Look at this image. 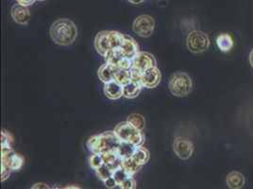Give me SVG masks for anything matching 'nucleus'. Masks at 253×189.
I'll use <instances>...</instances> for the list:
<instances>
[{
    "mask_svg": "<svg viewBox=\"0 0 253 189\" xmlns=\"http://www.w3.org/2000/svg\"><path fill=\"white\" fill-rule=\"evenodd\" d=\"M118 70H119L118 67H116L111 63H106L105 64L100 66V68L98 69L97 75H98L99 80L102 83L107 84V83L115 81V78H116V75Z\"/></svg>",
    "mask_w": 253,
    "mask_h": 189,
    "instance_id": "14",
    "label": "nucleus"
},
{
    "mask_svg": "<svg viewBox=\"0 0 253 189\" xmlns=\"http://www.w3.org/2000/svg\"><path fill=\"white\" fill-rule=\"evenodd\" d=\"M216 45L221 51H224V52L230 51L233 47L232 36L227 33L220 34L216 39Z\"/></svg>",
    "mask_w": 253,
    "mask_h": 189,
    "instance_id": "20",
    "label": "nucleus"
},
{
    "mask_svg": "<svg viewBox=\"0 0 253 189\" xmlns=\"http://www.w3.org/2000/svg\"><path fill=\"white\" fill-rule=\"evenodd\" d=\"M95 173L98 178L100 179L102 182H104L107 179L113 177L114 170H112L107 165L103 164L101 167L95 169Z\"/></svg>",
    "mask_w": 253,
    "mask_h": 189,
    "instance_id": "25",
    "label": "nucleus"
},
{
    "mask_svg": "<svg viewBox=\"0 0 253 189\" xmlns=\"http://www.w3.org/2000/svg\"><path fill=\"white\" fill-rule=\"evenodd\" d=\"M130 3H132V4H140V3H142L144 0H128Z\"/></svg>",
    "mask_w": 253,
    "mask_h": 189,
    "instance_id": "32",
    "label": "nucleus"
},
{
    "mask_svg": "<svg viewBox=\"0 0 253 189\" xmlns=\"http://www.w3.org/2000/svg\"><path fill=\"white\" fill-rule=\"evenodd\" d=\"M32 189H49V187L47 185H45V184H36V185H34L32 187Z\"/></svg>",
    "mask_w": 253,
    "mask_h": 189,
    "instance_id": "31",
    "label": "nucleus"
},
{
    "mask_svg": "<svg viewBox=\"0 0 253 189\" xmlns=\"http://www.w3.org/2000/svg\"><path fill=\"white\" fill-rule=\"evenodd\" d=\"M106 63H111L118 68L121 69H127L129 70L132 65V60L125 57L119 48L113 49L106 54L104 56Z\"/></svg>",
    "mask_w": 253,
    "mask_h": 189,
    "instance_id": "9",
    "label": "nucleus"
},
{
    "mask_svg": "<svg viewBox=\"0 0 253 189\" xmlns=\"http://www.w3.org/2000/svg\"><path fill=\"white\" fill-rule=\"evenodd\" d=\"M124 34L114 31H103L98 32L95 38V47L98 54L103 57L113 49L119 48Z\"/></svg>",
    "mask_w": 253,
    "mask_h": 189,
    "instance_id": "3",
    "label": "nucleus"
},
{
    "mask_svg": "<svg viewBox=\"0 0 253 189\" xmlns=\"http://www.w3.org/2000/svg\"><path fill=\"white\" fill-rule=\"evenodd\" d=\"M102 155H103V159H104V164L107 165L112 170L115 171L116 169L121 167L122 159L117 155L116 150L106 152Z\"/></svg>",
    "mask_w": 253,
    "mask_h": 189,
    "instance_id": "19",
    "label": "nucleus"
},
{
    "mask_svg": "<svg viewBox=\"0 0 253 189\" xmlns=\"http://www.w3.org/2000/svg\"><path fill=\"white\" fill-rule=\"evenodd\" d=\"M119 49L125 57L130 60H132L139 52V47L136 41L132 37L127 36L126 34H124Z\"/></svg>",
    "mask_w": 253,
    "mask_h": 189,
    "instance_id": "12",
    "label": "nucleus"
},
{
    "mask_svg": "<svg viewBox=\"0 0 253 189\" xmlns=\"http://www.w3.org/2000/svg\"><path fill=\"white\" fill-rule=\"evenodd\" d=\"M187 48L192 53H201L206 51L210 46L208 35L200 31L190 32L186 40Z\"/></svg>",
    "mask_w": 253,
    "mask_h": 189,
    "instance_id": "6",
    "label": "nucleus"
},
{
    "mask_svg": "<svg viewBox=\"0 0 253 189\" xmlns=\"http://www.w3.org/2000/svg\"><path fill=\"white\" fill-rule=\"evenodd\" d=\"M162 81V74L157 67H152L141 75V84L143 87L152 89L157 87Z\"/></svg>",
    "mask_w": 253,
    "mask_h": 189,
    "instance_id": "11",
    "label": "nucleus"
},
{
    "mask_svg": "<svg viewBox=\"0 0 253 189\" xmlns=\"http://www.w3.org/2000/svg\"><path fill=\"white\" fill-rule=\"evenodd\" d=\"M115 81L116 83H118L121 85H125V84H128L131 81V72L130 69H121L119 68V70L117 71L115 78Z\"/></svg>",
    "mask_w": 253,
    "mask_h": 189,
    "instance_id": "24",
    "label": "nucleus"
},
{
    "mask_svg": "<svg viewBox=\"0 0 253 189\" xmlns=\"http://www.w3.org/2000/svg\"><path fill=\"white\" fill-rule=\"evenodd\" d=\"M132 159L135 160L139 165L144 166L147 164L149 160V152L146 147H143L142 146H137L133 155Z\"/></svg>",
    "mask_w": 253,
    "mask_h": 189,
    "instance_id": "22",
    "label": "nucleus"
},
{
    "mask_svg": "<svg viewBox=\"0 0 253 189\" xmlns=\"http://www.w3.org/2000/svg\"><path fill=\"white\" fill-rule=\"evenodd\" d=\"M174 151L178 157L182 160L189 159L193 151H194V145L193 143L184 138H176L174 141Z\"/></svg>",
    "mask_w": 253,
    "mask_h": 189,
    "instance_id": "10",
    "label": "nucleus"
},
{
    "mask_svg": "<svg viewBox=\"0 0 253 189\" xmlns=\"http://www.w3.org/2000/svg\"><path fill=\"white\" fill-rule=\"evenodd\" d=\"M11 16L14 21L20 25H26L31 20V12L28 6H24L19 3L12 6Z\"/></svg>",
    "mask_w": 253,
    "mask_h": 189,
    "instance_id": "13",
    "label": "nucleus"
},
{
    "mask_svg": "<svg viewBox=\"0 0 253 189\" xmlns=\"http://www.w3.org/2000/svg\"><path fill=\"white\" fill-rule=\"evenodd\" d=\"M103 183L105 184V187L106 188H108V189H115V188H116V187L118 186L114 177H111V178L107 179V180L104 181Z\"/></svg>",
    "mask_w": 253,
    "mask_h": 189,
    "instance_id": "29",
    "label": "nucleus"
},
{
    "mask_svg": "<svg viewBox=\"0 0 253 189\" xmlns=\"http://www.w3.org/2000/svg\"><path fill=\"white\" fill-rule=\"evenodd\" d=\"M120 139L114 132H105L101 135L90 137L87 142L88 149L93 153L104 154L106 152L116 150L120 144Z\"/></svg>",
    "mask_w": 253,
    "mask_h": 189,
    "instance_id": "2",
    "label": "nucleus"
},
{
    "mask_svg": "<svg viewBox=\"0 0 253 189\" xmlns=\"http://www.w3.org/2000/svg\"><path fill=\"white\" fill-rule=\"evenodd\" d=\"M115 133L120 141L128 142L135 146H142L145 141V137L141 130L132 126L127 121L121 122L116 125Z\"/></svg>",
    "mask_w": 253,
    "mask_h": 189,
    "instance_id": "4",
    "label": "nucleus"
},
{
    "mask_svg": "<svg viewBox=\"0 0 253 189\" xmlns=\"http://www.w3.org/2000/svg\"><path fill=\"white\" fill-rule=\"evenodd\" d=\"M136 147L137 146H135L131 143L121 141L120 144L118 145V147H116V151L117 155L123 160V159L132 157Z\"/></svg>",
    "mask_w": 253,
    "mask_h": 189,
    "instance_id": "18",
    "label": "nucleus"
},
{
    "mask_svg": "<svg viewBox=\"0 0 253 189\" xmlns=\"http://www.w3.org/2000/svg\"><path fill=\"white\" fill-rule=\"evenodd\" d=\"M143 86L140 82L131 80L128 84L123 86V96L126 98H134L141 93Z\"/></svg>",
    "mask_w": 253,
    "mask_h": 189,
    "instance_id": "16",
    "label": "nucleus"
},
{
    "mask_svg": "<svg viewBox=\"0 0 253 189\" xmlns=\"http://www.w3.org/2000/svg\"><path fill=\"white\" fill-rule=\"evenodd\" d=\"M38 1H44V0H38Z\"/></svg>",
    "mask_w": 253,
    "mask_h": 189,
    "instance_id": "34",
    "label": "nucleus"
},
{
    "mask_svg": "<svg viewBox=\"0 0 253 189\" xmlns=\"http://www.w3.org/2000/svg\"><path fill=\"white\" fill-rule=\"evenodd\" d=\"M250 63H251L252 66L253 67V49L252 50L251 54H250Z\"/></svg>",
    "mask_w": 253,
    "mask_h": 189,
    "instance_id": "33",
    "label": "nucleus"
},
{
    "mask_svg": "<svg viewBox=\"0 0 253 189\" xmlns=\"http://www.w3.org/2000/svg\"><path fill=\"white\" fill-rule=\"evenodd\" d=\"M121 166L127 172L128 175L133 176L135 173L141 169L143 166L139 165L135 160H133L132 157L127 158V159H123L121 162Z\"/></svg>",
    "mask_w": 253,
    "mask_h": 189,
    "instance_id": "21",
    "label": "nucleus"
},
{
    "mask_svg": "<svg viewBox=\"0 0 253 189\" xmlns=\"http://www.w3.org/2000/svg\"><path fill=\"white\" fill-rule=\"evenodd\" d=\"M90 166L93 169H96V168L101 167L104 164V159H103V155L100 153H93V155L90 157L89 160Z\"/></svg>",
    "mask_w": 253,
    "mask_h": 189,
    "instance_id": "27",
    "label": "nucleus"
},
{
    "mask_svg": "<svg viewBox=\"0 0 253 189\" xmlns=\"http://www.w3.org/2000/svg\"><path fill=\"white\" fill-rule=\"evenodd\" d=\"M128 123H130L131 125L135 128H137L138 130H141L143 131L145 125H146V120H145V117L139 114H131L129 115L127 117V120H126Z\"/></svg>",
    "mask_w": 253,
    "mask_h": 189,
    "instance_id": "23",
    "label": "nucleus"
},
{
    "mask_svg": "<svg viewBox=\"0 0 253 189\" xmlns=\"http://www.w3.org/2000/svg\"><path fill=\"white\" fill-rule=\"evenodd\" d=\"M104 94L110 99H118L123 95V85L116 83V81L107 83L104 85Z\"/></svg>",
    "mask_w": 253,
    "mask_h": 189,
    "instance_id": "15",
    "label": "nucleus"
},
{
    "mask_svg": "<svg viewBox=\"0 0 253 189\" xmlns=\"http://www.w3.org/2000/svg\"><path fill=\"white\" fill-rule=\"evenodd\" d=\"M17 3L24 5V6H30L35 2V0H16Z\"/></svg>",
    "mask_w": 253,
    "mask_h": 189,
    "instance_id": "30",
    "label": "nucleus"
},
{
    "mask_svg": "<svg viewBox=\"0 0 253 189\" xmlns=\"http://www.w3.org/2000/svg\"><path fill=\"white\" fill-rule=\"evenodd\" d=\"M50 36L53 42L60 46L73 44L78 36V29L73 21L67 18H61L54 22L50 28Z\"/></svg>",
    "mask_w": 253,
    "mask_h": 189,
    "instance_id": "1",
    "label": "nucleus"
},
{
    "mask_svg": "<svg viewBox=\"0 0 253 189\" xmlns=\"http://www.w3.org/2000/svg\"><path fill=\"white\" fill-rule=\"evenodd\" d=\"M119 188L122 189H136V182L132 178V176H129L119 186Z\"/></svg>",
    "mask_w": 253,
    "mask_h": 189,
    "instance_id": "28",
    "label": "nucleus"
},
{
    "mask_svg": "<svg viewBox=\"0 0 253 189\" xmlns=\"http://www.w3.org/2000/svg\"><path fill=\"white\" fill-rule=\"evenodd\" d=\"M193 87L192 79L184 72L175 73L169 81V90L176 96H185L190 94Z\"/></svg>",
    "mask_w": 253,
    "mask_h": 189,
    "instance_id": "5",
    "label": "nucleus"
},
{
    "mask_svg": "<svg viewBox=\"0 0 253 189\" xmlns=\"http://www.w3.org/2000/svg\"><path fill=\"white\" fill-rule=\"evenodd\" d=\"M152 67H156L155 58L150 53L139 51L137 55L132 59V65L130 69L143 74Z\"/></svg>",
    "mask_w": 253,
    "mask_h": 189,
    "instance_id": "8",
    "label": "nucleus"
},
{
    "mask_svg": "<svg viewBox=\"0 0 253 189\" xmlns=\"http://www.w3.org/2000/svg\"><path fill=\"white\" fill-rule=\"evenodd\" d=\"M155 28L154 19L149 15H140L133 22V32L141 37H149Z\"/></svg>",
    "mask_w": 253,
    "mask_h": 189,
    "instance_id": "7",
    "label": "nucleus"
},
{
    "mask_svg": "<svg viewBox=\"0 0 253 189\" xmlns=\"http://www.w3.org/2000/svg\"><path fill=\"white\" fill-rule=\"evenodd\" d=\"M246 180L242 173L238 171H232L227 176V186L232 189H242Z\"/></svg>",
    "mask_w": 253,
    "mask_h": 189,
    "instance_id": "17",
    "label": "nucleus"
},
{
    "mask_svg": "<svg viewBox=\"0 0 253 189\" xmlns=\"http://www.w3.org/2000/svg\"><path fill=\"white\" fill-rule=\"evenodd\" d=\"M129 176H130V175L127 174V172H126L124 168H122V166H121L120 168L116 169V170L114 171V174H113V177L116 180L118 187H119L127 177H129Z\"/></svg>",
    "mask_w": 253,
    "mask_h": 189,
    "instance_id": "26",
    "label": "nucleus"
}]
</instances>
